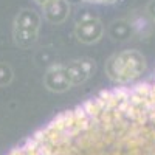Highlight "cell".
I'll return each mask as SVG.
<instances>
[{
  "instance_id": "cell-1",
  "label": "cell",
  "mask_w": 155,
  "mask_h": 155,
  "mask_svg": "<svg viewBox=\"0 0 155 155\" xmlns=\"http://www.w3.org/2000/svg\"><path fill=\"white\" fill-rule=\"evenodd\" d=\"M14 155H155V74L59 115Z\"/></svg>"
},
{
  "instance_id": "cell-2",
  "label": "cell",
  "mask_w": 155,
  "mask_h": 155,
  "mask_svg": "<svg viewBox=\"0 0 155 155\" xmlns=\"http://www.w3.org/2000/svg\"><path fill=\"white\" fill-rule=\"evenodd\" d=\"M144 71V58L138 51H121L106 62V73L112 81L126 84Z\"/></svg>"
},
{
  "instance_id": "cell-3",
  "label": "cell",
  "mask_w": 155,
  "mask_h": 155,
  "mask_svg": "<svg viewBox=\"0 0 155 155\" xmlns=\"http://www.w3.org/2000/svg\"><path fill=\"white\" fill-rule=\"evenodd\" d=\"M41 17L36 11L25 8L16 16L14 20V42L20 48H30L39 36Z\"/></svg>"
},
{
  "instance_id": "cell-4",
  "label": "cell",
  "mask_w": 155,
  "mask_h": 155,
  "mask_svg": "<svg viewBox=\"0 0 155 155\" xmlns=\"http://www.w3.org/2000/svg\"><path fill=\"white\" fill-rule=\"evenodd\" d=\"M102 33H104L102 23L95 17H85V19L79 20L76 23V28H74L76 37L79 39L82 44L98 42L102 36Z\"/></svg>"
},
{
  "instance_id": "cell-5",
  "label": "cell",
  "mask_w": 155,
  "mask_h": 155,
  "mask_svg": "<svg viewBox=\"0 0 155 155\" xmlns=\"http://www.w3.org/2000/svg\"><path fill=\"white\" fill-rule=\"evenodd\" d=\"M65 71H67L68 81L71 85L82 84L95 71V62L92 59H87V58L71 61V62L65 64Z\"/></svg>"
},
{
  "instance_id": "cell-6",
  "label": "cell",
  "mask_w": 155,
  "mask_h": 155,
  "mask_svg": "<svg viewBox=\"0 0 155 155\" xmlns=\"http://www.w3.org/2000/svg\"><path fill=\"white\" fill-rule=\"evenodd\" d=\"M44 84L48 90L51 92H56V93H61V92H65L71 87L70 81H68V76H67V71H65V65H54L51 67L45 78H44Z\"/></svg>"
},
{
  "instance_id": "cell-7",
  "label": "cell",
  "mask_w": 155,
  "mask_h": 155,
  "mask_svg": "<svg viewBox=\"0 0 155 155\" xmlns=\"http://www.w3.org/2000/svg\"><path fill=\"white\" fill-rule=\"evenodd\" d=\"M70 5L67 0H56V2L44 6V16L51 23H61L67 19Z\"/></svg>"
},
{
  "instance_id": "cell-8",
  "label": "cell",
  "mask_w": 155,
  "mask_h": 155,
  "mask_svg": "<svg viewBox=\"0 0 155 155\" xmlns=\"http://www.w3.org/2000/svg\"><path fill=\"white\" fill-rule=\"evenodd\" d=\"M12 81V68L5 62H0V87H6Z\"/></svg>"
},
{
  "instance_id": "cell-9",
  "label": "cell",
  "mask_w": 155,
  "mask_h": 155,
  "mask_svg": "<svg viewBox=\"0 0 155 155\" xmlns=\"http://www.w3.org/2000/svg\"><path fill=\"white\" fill-rule=\"evenodd\" d=\"M36 2H37L39 5H41V6L44 8V6H47V5H50V3H53V2H56V0H36Z\"/></svg>"
},
{
  "instance_id": "cell-10",
  "label": "cell",
  "mask_w": 155,
  "mask_h": 155,
  "mask_svg": "<svg viewBox=\"0 0 155 155\" xmlns=\"http://www.w3.org/2000/svg\"><path fill=\"white\" fill-rule=\"evenodd\" d=\"M85 2H93V3H113L116 0H85Z\"/></svg>"
}]
</instances>
